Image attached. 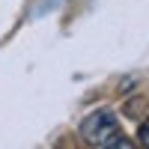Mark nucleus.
<instances>
[{"instance_id":"1","label":"nucleus","mask_w":149,"mask_h":149,"mask_svg":"<svg viewBox=\"0 0 149 149\" xmlns=\"http://www.w3.org/2000/svg\"><path fill=\"white\" fill-rule=\"evenodd\" d=\"M81 140L93 149H102L104 143H110L113 137H119V119L113 110H93L90 116L81 122Z\"/></svg>"},{"instance_id":"2","label":"nucleus","mask_w":149,"mask_h":149,"mask_svg":"<svg viewBox=\"0 0 149 149\" xmlns=\"http://www.w3.org/2000/svg\"><path fill=\"white\" fill-rule=\"evenodd\" d=\"M102 149H134V143H131L128 137H113L110 143H104Z\"/></svg>"},{"instance_id":"3","label":"nucleus","mask_w":149,"mask_h":149,"mask_svg":"<svg viewBox=\"0 0 149 149\" xmlns=\"http://www.w3.org/2000/svg\"><path fill=\"white\" fill-rule=\"evenodd\" d=\"M137 140L149 149V119H146V122H140V128H137Z\"/></svg>"}]
</instances>
